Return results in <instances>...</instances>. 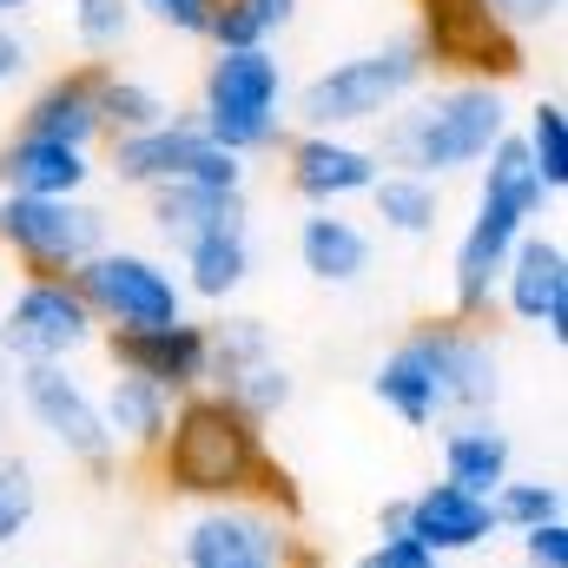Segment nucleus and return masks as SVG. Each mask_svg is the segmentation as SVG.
I'll use <instances>...</instances> for the list:
<instances>
[{
  "instance_id": "4",
  "label": "nucleus",
  "mask_w": 568,
  "mask_h": 568,
  "mask_svg": "<svg viewBox=\"0 0 568 568\" xmlns=\"http://www.w3.org/2000/svg\"><path fill=\"white\" fill-rule=\"evenodd\" d=\"M429 80L424 47L410 33H390L364 53H344L331 67H317L297 93H291V133H377L417 87Z\"/></svg>"
},
{
  "instance_id": "7",
  "label": "nucleus",
  "mask_w": 568,
  "mask_h": 568,
  "mask_svg": "<svg viewBox=\"0 0 568 568\" xmlns=\"http://www.w3.org/2000/svg\"><path fill=\"white\" fill-rule=\"evenodd\" d=\"M179 568H311L297 523L272 503H205L172 536Z\"/></svg>"
},
{
  "instance_id": "10",
  "label": "nucleus",
  "mask_w": 568,
  "mask_h": 568,
  "mask_svg": "<svg viewBox=\"0 0 568 568\" xmlns=\"http://www.w3.org/2000/svg\"><path fill=\"white\" fill-rule=\"evenodd\" d=\"M106 239V212L93 199H13L0 192V252L27 278H73Z\"/></svg>"
},
{
  "instance_id": "12",
  "label": "nucleus",
  "mask_w": 568,
  "mask_h": 568,
  "mask_svg": "<svg viewBox=\"0 0 568 568\" xmlns=\"http://www.w3.org/2000/svg\"><path fill=\"white\" fill-rule=\"evenodd\" d=\"M106 172L126 192H159V185H245V159L219 152V145L199 133L192 113H172L152 133L106 140Z\"/></svg>"
},
{
  "instance_id": "29",
  "label": "nucleus",
  "mask_w": 568,
  "mask_h": 568,
  "mask_svg": "<svg viewBox=\"0 0 568 568\" xmlns=\"http://www.w3.org/2000/svg\"><path fill=\"white\" fill-rule=\"evenodd\" d=\"M179 106L140 80V73H120V67H100V126H106V140H126V133H152V126H165Z\"/></svg>"
},
{
  "instance_id": "30",
  "label": "nucleus",
  "mask_w": 568,
  "mask_h": 568,
  "mask_svg": "<svg viewBox=\"0 0 568 568\" xmlns=\"http://www.w3.org/2000/svg\"><path fill=\"white\" fill-rule=\"evenodd\" d=\"M516 145H523V159H529V172L542 179V192L549 199H562L568 192V106L549 93V100H536L523 120H516Z\"/></svg>"
},
{
  "instance_id": "32",
  "label": "nucleus",
  "mask_w": 568,
  "mask_h": 568,
  "mask_svg": "<svg viewBox=\"0 0 568 568\" xmlns=\"http://www.w3.org/2000/svg\"><path fill=\"white\" fill-rule=\"evenodd\" d=\"M219 397H232L252 424H272L291 410V397H297V377H291V364L284 357H265V364H252V371H239L232 384H219Z\"/></svg>"
},
{
  "instance_id": "1",
  "label": "nucleus",
  "mask_w": 568,
  "mask_h": 568,
  "mask_svg": "<svg viewBox=\"0 0 568 568\" xmlns=\"http://www.w3.org/2000/svg\"><path fill=\"white\" fill-rule=\"evenodd\" d=\"M159 489L205 509V503H272L278 516L304 523V496L291 483V469L272 463L265 424H252L232 397L219 390H192L172 404V429L152 449Z\"/></svg>"
},
{
  "instance_id": "22",
  "label": "nucleus",
  "mask_w": 568,
  "mask_h": 568,
  "mask_svg": "<svg viewBox=\"0 0 568 568\" xmlns=\"http://www.w3.org/2000/svg\"><path fill=\"white\" fill-rule=\"evenodd\" d=\"M436 463H443V483H456V489H469V496H496V489L516 476V436L496 424V417L443 424Z\"/></svg>"
},
{
  "instance_id": "41",
  "label": "nucleus",
  "mask_w": 568,
  "mask_h": 568,
  "mask_svg": "<svg viewBox=\"0 0 568 568\" xmlns=\"http://www.w3.org/2000/svg\"><path fill=\"white\" fill-rule=\"evenodd\" d=\"M0 384H7V357H0Z\"/></svg>"
},
{
  "instance_id": "38",
  "label": "nucleus",
  "mask_w": 568,
  "mask_h": 568,
  "mask_svg": "<svg viewBox=\"0 0 568 568\" xmlns=\"http://www.w3.org/2000/svg\"><path fill=\"white\" fill-rule=\"evenodd\" d=\"M523 568H568V523H542L523 536Z\"/></svg>"
},
{
  "instance_id": "18",
  "label": "nucleus",
  "mask_w": 568,
  "mask_h": 568,
  "mask_svg": "<svg viewBox=\"0 0 568 568\" xmlns=\"http://www.w3.org/2000/svg\"><path fill=\"white\" fill-rule=\"evenodd\" d=\"M13 133L100 152V145H106V126H100V60H80V67L40 80V87L27 93V106L13 113Z\"/></svg>"
},
{
  "instance_id": "31",
  "label": "nucleus",
  "mask_w": 568,
  "mask_h": 568,
  "mask_svg": "<svg viewBox=\"0 0 568 568\" xmlns=\"http://www.w3.org/2000/svg\"><path fill=\"white\" fill-rule=\"evenodd\" d=\"M489 516H496L503 536H529L542 523H562V483L556 476H509L489 496Z\"/></svg>"
},
{
  "instance_id": "24",
  "label": "nucleus",
  "mask_w": 568,
  "mask_h": 568,
  "mask_svg": "<svg viewBox=\"0 0 568 568\" xmlns=\"http://www.w3.org/2000/svg\"><path fill=\"white\" fill-rule=\"evenodd\" d=\"M179 284H185V297H199V304H232V297L252 284V219L192 239V245L179 252Z\"/></svg>"
},
{
  "instance_id": "26",
  "label": "nucleus",
  "mask_w": 568,
  "mask_h": 568,
  "mask_svg": "<svg viewBox=\"0 0 568 568\" xmlns=\"http://www.w3.org/2000/svg\"><path fill=\"white\" fill-rule=\"evenodd\" d=\"M364 199H371V219H377L390 239L424 245V239H436V225H443V185H436V179H417V172H390V165H384Z\"/></svg>"
},
{
  "instance_id": "40",
  "label": "nucleus",
  "mask_w": 568,
  "mask_h": 568,
  "mask_svg": "<svg viewBox=\"0 0 568 568\" xmlns=\"http://www.w3.org/2000/svg\"><path fill=\"white\" fill-rule=\"evenodd\" d=\"M33 0H0V20H13V13H27Z\"/></svg>"
},
{
  "instance_id": "5",
  "label": "nucleus",
  "mask_w": 568,
  "mask_h": 568,
  "mask_svg": "<svg viewBox=\"0 0 568 568\" xmlns=\"http://www.w3.org/2000/svg\"><path fill=\"white\" fill-rule=\"evenodd\" d=\"M199 133L232 152V159H265L291 133V80H284L278 47H252V53H212L199 73V106H192Z\"/></svg>"
},
{
  "instance_id": "20",
  "label": "nucleus",
  "mask_w": 568,
  "mask_h": 568,
  "mask_svg": "<svg viewBox=\"0 0 568 568\" xmlns=\"http://www.w3.org/2000/svg\"><path fill=\"white\" fill-rule=\"evenodd\" d=\"M297 265L311 284H331V291H351V284L371 278V258H377V239L364 219L351 212H304L297 219Z\"/></svg>"
},
{
  "instance_id": "23",
  "label": "nucleus",
  "mask_w": 568,
  "mask_h": 568,
  "mask_svg": "<svg viewBox=\"0 0 568 568\" xmlns=\"http://www.w3.org/2000/svg\"><path fill=\"white\" fill-rule=\"evenodd\" d=\"M172 390H159V384H145V377H106V390H100V417H106V436H113V456H145L152 463V449L165 443V429H172Z\"/></svg>"
},
{
  "instance_id": "34",
  "label": "nucleus",
  "mask_w": 568,
  "mask_h": 568,
  "mask_svg": "<svg viewBox=\"0 0 568 568\" xmlns=\"http://www.w3.org/2000/svg\"><path fill=\"white\" fill-rule=\"evenodd\" d=\"M33 516H40V476L27 456L0 449V549H13L33 529Z\"/></svg>"
},
{
  "instance_id": "11",
  "label": "nucleus",
  "mask_w": 568,
  "mask_h": 568,
  "mask_svg": "<svg viewBox=\"0 0 568 568\" xmlns=\"http://www.w3.org/2000/svg\"><path fill=\"white\" fill-rule=\"evenodd\" d=\"M13 397H20L27 424L67 463H80L93 476L113 469V436H106V417H100V390L73 364H13Z\"/></svg>"
},
{
  "instance_id": "6",
  "label": "nucleus",
  "mask_w": 568,
  "mask_h": 568,
  "mask_svg": "<svg viewBox=\"0 0 568 568\" xmlns=\"http://www.w3.org/2000/svg\"><path fill=\"white\" fill-rule=\"evenodd\" d=\"M417 27L410 40L424 47V67L443 80H489L509 87L529 73V40H516L489 0H410Z\"/></svg>"
},
{
  "instance_id": "39",
  "label": "nucleus",
  "mask_w": 568,
  "mask_h": 568,
  "mask_svg": "<svg viewBox=\"0 0 568 568\" xmlns=\"http://www.w3.org/2000/svg\"><path fill=\"white\" fill-rule=\"evenodd\" d=\"M27 60H33V47L20 40V27H13V20H0V87H13V80L27 73Z\"/></svg>"
},
{
  "instance_id": "8",
  "label": "nucleus",
  "mask_w": 568,
  "mask_h": 568,
  "mask_svg": "<svg viewBox=\"0 0 568 568\" xmlns=\"http://www.w3.org/2000/svg\"><path fill=\"white\" fill-rule=\"evenodd\" d=\"M404 344L424 357L429 384H436V404H443V424L496 417V404H503V351L483 331V317H456V311L417 317L404 331Z\"/></svg>"
},
{
  "instance_id": "17",
  "label": "nucleus",
  "mask_w": 568,
  "mask_h": 568,
  "mask_svg": "<svg viewBox=\"0 0 568 568\" xmlns=\"http://www.w3.org/2000/svg\"><path fill=\"white\" fill-rule=\"evenodd\" d=\"M106 364L120 377H145L172 397H192L205 390V324L199 317H179V324H145V331H106L100 337Z\"/></svg>"
},
{
  "instance_id": "36",
  "label": "nucleus",
  "mask_w": 568,
  "mask_h": 568,
  "mask_svg": "<svg viewBox=\"0 0 568 568\" xmlns=\"http://www.w3.org/2000/svg\"><path fill=\"white\" fill-rule=\"evenodd\" d=\"M489 7H496V20H503L516 40H529V33L562 27V7H568V0H489Z\"/></svg>"
},
{
  "instance_id": "3",
  "label": "nucleus",
  "mask_w": 568,
  "mask_h": 568,
  "mask_svg": "<svg viewBox=\"0 0 568 568\" xmlns=\"http://www.w3.org/2000/svg\"><path fill=\"white\" fill-rule=\"evenodd\" d=\"M549 192L542 179L529 172L516 133L496 145L483 165H476V205L463 219V239L449 252V311L456 317H489L496 311V278L509 265V252L549 219Z\"/></svg>"
},
{
  "instance_id": "13",
  "label": "nucleus",
  "mask_w": 568,
  "mask_h": 568,
  "mask_svg": "<svg viewBox=\"0 0 568 568\" xmlns=\"http://www.w3.org/2000/svg\"><path fill=\"white\" fill-rule=\"evenodd\" d=\"M100 344L93 311L73 278H20L0 304V357L7 364H80Z\"/></svg>"
},
{
  "instance_id": "35",
  "label": "nucleus",
  "mask_w": 568,
  "mask_h": 568,
  "mask_svg": "<svg viewBox=\"0 0 568 568\" xmlns=\"http://www.w3.org/2000/svg\"><path fill=\"white\" fill-rule=\"evenodd\" d=\"M212 7H219V0H133V13H140V20L165 27V33H179V40H205Z\"/></svg>"
},
{
  "instance_id": "27",
  "label": "nucleus",
  "mask_w": 568,
  "mask_h": 568,
  "mask_svg": "<svg viewBox=\"0 0 568 568\" xmlns=\"http://www.w3.org/2000/svg\"><path fill=\"white\" fill-rule=\"evenodd\" d=\"M205 357H212V364H205V390H219V384H232L239 371L278 357V344H272V324H265V317H252V311H225V317L205 324Z\"/></svg>"
},
{
  "instance_id": "16",
  "label": "nucleus",
  "mask_w": 568,
  "mask_h": 568,
  "mask_svg": "<svg viewBox=\"0 0 568 568\" xmlns=\"http://www.w3.org/2000/svg\"><path fill=\"white\" fill-rule=\"evenodd\" d=\"M496 304L523 324V331H542L556 351L568 344V245L556 232H529L516 252H509V265H503V278H496Z\"/></svg>"
},
{
  "instance_id": "15",
  "label": "nucleus",
  "mask_w": 568,
  "mask_h": 568,
  "mask_svg": "<svg viewBox=\"0 0 568 568\" xmlns=\"http://www.w3.org/2000/svg\"><path fill=\"white\" fill-rule=\"evenodd\" d=\"M384 159L371 140L351 133H284V185L304 199V212H344L377 185Z\"/></svg>"
},
{
  "instance_id": "19",
  "label": "nucleus",
  "mask_w": 568,
  "mask_h": 568,
  "mask_svg": "<svg viewBox=\"0 0 568 568\" xmlns=\"http://www.w3.org/2000/svg\"><path fill=\"white\" fill-rule=\"evenodd\" d=\"M100 159L80 145H53L33 133H7L0 140V192L13 199H87Z\"/></svg>"
},
{
  "instance_id": "33",
  "label": "nucleus",
  "mask_w": 568,
  "mask_h": 568,
  "mask_svg": "<svg viewBox=\"0 0 568 568\" xmlns=\"http://www.w3.org/2000/svg\"><path fill=\"white\" fill-rule=\"evenodd\" d=\"M133 20H140L133 0H73V40L100 67H106V53H120L133 40Z\"/></svg>"
},
{
  "instance_id": "2",
  "label": "nucleus",
  "mask_w": 568,
  "mask_h": 568,
  "mask_svg": "<svg viewBox=\"0 0 568 568\" xmlns=\"http://www.w3.org/2000/svg\"><path fill=\"white\" fill-rule=\"evenodd\" d=\"M516 133V106L509 87L489 80H424L384 126H377V159L390 172H417V179H456L476 172L496 145Z\"/></svg>"
},
{
  "instance_id": "28",
  "label": "nucleus",
  "mask_w": 568,
  "mask_h": 568,
  "mask_svg": "<svg viewBox=\"0 0 568 568\" xmlns=\"http://www.w3.org/2000/svg\"><path fill=\"white\" fill-rule=\"evenodd\" d=\"M297 20V0H219L205 47L212 53H252V47H278V33Z\"/></svg>"
},
{
  "instance_id": "14",
  "label": "nucleus",
  "mask_w": 568,
  "mask_h": 568,
  "mask_svg": "<svg viewBox=\"0 0 568 568\" xmlns=\"http://www.w3.org/2000/svg\"><path fill=\"white\" fill-rule=\"evenodd\" d=\"M377 536H410V542H424L436 562H456V556H483L503 529H496V516H489V496H469V489L429 476L424 489L384 503Z\"/></svg>"
},
{
  "instance_id": "37",
  "label": "nucleus",
  "mask_w": 568,
  "mask_h": 568,
  "mask_svg": "<svg viewBox=\"0 0 568 568\" xmlns=\"http://www.w3.org/2000/svg\"><path fill=\"white\" fill-rule=\"evenodd\" d=\"M351 568H449V562H436L424 542H410V536H377Z\"/></svg>"
},
{
  "instance_id": "25",
  "label": "nucleus",
  "mask_w": 568,
  "mask_h": 568,
  "mask_svg": "<svg viewBox=\"0 0 568 568\" xmlns=\"http://www.w3.org/2000/svg\"><path fill=\"white\" fill-rule=\"evenodd\" d=\"M371 397L397 417L404 429H443V404H436V384H429L424 357L397 337L377 364H371Z\"/></svg>"
},
{
  "instance_id": "21",
  "label": "nucleus",
  "mask_w": 568,
  "mask_h": 568,
  "mask_svg": "<svg viewBox=\"0 0 568 568\" xmlns=\"http://www.w3.org/2000/svg\"><path fill=\"white\" fill-rule=\"evenodd\" d=\"M245 219H252L245 185H159V192H145V225L172 252H185L192 239H205L219 225H245Z\"/></svg>"
},
{
  "instance_id": "9",
  "label": "nucleus",
  "mask_w": 568,
  "mask_h": 568,
  "mask_svg": "<svg viewBox=\"0 0 568 568\" xmlns=\"http://www.w3.org/2000/svg\"><path fill=\"white\" fill-rule=\"evenodd\" d=\"M80 304L93 311L100 337L106 331H145V324H179L185 317V284L172 272V258L140 252V245H100L80 272H73Z\"/></svg>"
}]
</instances>
